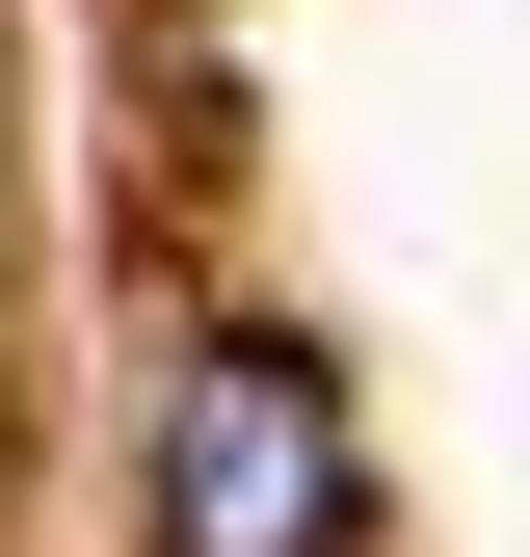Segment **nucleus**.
<instances>
[{
    "mask_svg": "<svg viewBox=\"0 0 530 557\" xmlns=\"http://www.w3.org/2000/svg\"><path fill=\"white\" fill-rule=\"evenodd\" d=\"M160 557H345V372L292 319H213L160 398Z\"/></svg>",
    "mask_w": 530,
    "mask_h": 557,
    "instance_id": "1",
    "label": "nucleus"
}]
</instances>
